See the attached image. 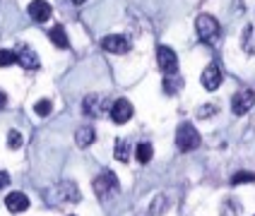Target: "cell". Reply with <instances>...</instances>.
Instances as JSON below:
<instances>
[{
	"instance_id": "cell-1",
	"label": "cell",
	"mask_w": 255,
	"mask_h": 216,
	"mask_svg": "<svg viewBox=\"0 0 255 216\" xmlns=\"http://www.w3.org/2000/svg\"><path fill=\"white\" fill-rule=\"evenodd\" d=\"M118 190H121V183H118V178H116L114 171H101L99 175L94 178V192H97V197H99L101 202L116 197Z\"/></svg>"
},
{
	"instance_id": "cell-2",
	"label": "cell",
	"mask_w": 255,
	"mask_h": 216,
	"mask_svg": "<svg viewBox=\"0 0 255 216\" xmlns=\"http://www.w3.org/2000/svg\"><path fill=\"white\" fill-rule=\"evenodd\" d=\"M176 146L181 151H193L200 146V135L193 123H181L176 130Z\"/></svg>"
},
{
	"instance_id": "cell-3",
	"label": "cell",
	"mask_w": 255,
	"mask_h": 216,
	"mask_svg": "<svg viewBox=\"0 0 255 216\" xmlns=\"http://www.w3.org/2000/svg\"><path fill=\"white\" fill-rule=\"evenodd\" d=\"M195 31H198L200 41L205 43H214L219 39V22L214 19L212 14H200L198 19H195Z\"/></svg>"
},
{
	"instance_id": "cell-4",
	"label": "cell",
	"mask_w": 255,
	"mask_h": 216,
	"mask_svg": "<svg viewBox=\"0 0 255 216\" xmlns=\"http://www.w3.org/2000/svg\"><path fill=\"white\" fill-rule=\"evenodd\" d=\"M156 65L164 74H176L178 72V56L171 46H159L156 48Z\"/></svg>"
},
{
	"instance_id": "cell-5",
	"label": "cell",
	"mask_w": 255,
	"mask_h": 216,
	"mask_svg": "<svg viewBox=\"0 0 255 216\" xmlns=\"http://www.w3.org/2000/svg\"><path fill=\"white\" fill-rule=\"evenodd\" d=\"M48 200L56 202V204H60V202H80V190H77L75 183L63 180V183H58V185L51 190Z\"/></svg>"
},
{
	"instance_id": "cell-6",
	"label": "cell",
	"mask_w": 255,
	"mask_h": 216,
	"mask_svg": "<svg viewBox=\"0 0 255 216\" xmlns=\"http://www.w3.org/2000/svg\"><path fill=\"white\" fill-rule=\"evenodd\" d=\"M82 111H85L87 115H92V118H101L106 111H111V103H109L106 96H101V94H89V96L82 101Z\"/></svg>"
},
{
	"instance_id": "cell-7",
	"label": "cell",
	"mask_w": 255,
	"mask_h": 216,
	"mask_svg": "<svg viewBox=\"0 0 255 216\" xmlns=\"http://www.w3.org/2000/svg\"><path fill=\"white\" fill-rule=\"evenodd\" d=\"M253 106H255V91L253 89L236 91L234 99H231V111H234V115H246Z\"/></svg>"
},
{
	"instance_id": "cell-8",
	"label": "cell",
	"mask_w": 255,
	"mask_h": 216,
	"mask_svg": "<svg viewBox=\"0 0 255 216\" xmlns=\"http://www.w3.org/2000/svg\"><path fill=\"white\" fill-rule=\"evenodd\" d=\"M111 120H114L116 125H126L128 120L135 115V108H132V103L128 99H116L114 103H111Z\"/></svg>"
},
{
	"instance_id": "cell-9",
	"label": "cell",
	"mask_w": 255,
	"mask_h": 216,
	"mask_svg": "<svg viewBox=\"0 0 255 216\" xmlns=\"http://www.w3.org/2000/svg\"><path fill=\"white\" fill-rule=\"evenodd\" d=\"M101 48L109 53H128L130 51V39L123 34H109L101 39Z\"/></svg>"
},
{
	"instance_id": "cell-10",
	"label": "cell",
	"mask_w": 255,
	"mask_h": 216,
	"mask_svg": "<svg viewBox=\"0 0 255 216\" xmlns=\"http://www.w3.org/2000/svg\"><path fill=\"white\" fill-rule=\"evenodd\" d=\"M200 82L202 86L207 89V91H214V89H219L222 84V68L217 65V63H210L205 70H202V77H200Z\"/></svg>"
},
{
	"instance_id": "cell-11",
	"label": "cell",
	"mask_w": 255,
	"mask_h": 216,
	"mask_svg": "<svg viewBox=\"0 0 255 216\" xmlns=\"http://www.w3.org/2000/svg\"><path fill=\"white\" fill-rule=\"evenodd\" d=\"M29 17L34 19V22H39V24H43V22H48L51 19V14H53V10H51V5L46 2V0H31L27 7Z\"/></svg>"
},
{
	"instance_id": "cell-12",
	"label": "cell",
	"mask_w": 255,
	"mask_h": 216,
	"mask_svg": "<svg viewBox=\"0 0 255 216\" xmlns=\"http://www.w3.org/2000/svg\"><path fill=\"white\" fill-rule=\"evenodd\" d=\"M5 207H7L12 214H22V212L29 209V197L24 192H10V195L5 197Z\"/></svg>"
},
{
	"instance_id": "cell-13",
	"label": "cell",
	"mask_w": 255,
	"mask_h": 216,
	"mask_svg": "<svg viewBox=\"0 0 255 216\" xmlns=\"http://www.w3.org/2000/svg\"><path fill=\"white\" fill-rule=\"evenodd\" d=\"M17 63H19L24 70H36V68H39V56H36L34 48L22 46V48L17 51Z\"/></svg>"
},
{
	"instance_id": "cell-14",
	"label": "cell",
	"mask_w": 255,
	"mask_h": 216,
	"mask_svg": "<svg viewBox=\"0 0 255 216\" xmlns=\"http://www.w3.org/2000/svg\"><path fill=\"white\" fill-rule=\"evenodd\" d=\"M94 137H97V132L92 125H82V128L75 132V144L80 146V149H87L89 144L94 142Z\"/></svg>"
},
{
	"instance_id": "cell-15",
	"label": "cell",
	"mask_w": 255,
	"mask_h": 216,
	"mask_svg": "<svg viewBox=\"0 0 255 216\" xmlns=\"http://www.w3.org/2000/svg\"><path fill=\"white\" fill-rule=\"evenodd\" d=\"M48 39H51V43H53L56 48H70V41H68V34H65V29L60 27V24H56V27H51V31H48Z\"/></svg>"
},
{
	"instance_id": "cell-16",
	"label": "cell",
	"mask_w": 255,
	"mask_h": 216,
	"mask_svg": "<svg viewBox=\"0 0 255 216\" xmlns=\"http://www.w3.org/2000/svg\"><path fill=\"white\" fill-rule=\"evenodd\" d=\"M161 86H164V91H166L169 96H173V94L183 86V79L178 77V72H176V74H166V77H164V82H161Z\"/></svg>"
},
{
	"instance_id": "cell-17",
	"label": "cell",
	"mask_w": 255,
	"mask_h": 216,
	"mask_svg": "<svg viewBox=\"0 0 255 216\" xmlns=\"http://www.w3.org/2000/svg\"><path fill=\"white\" fill-rule=\"evenodd\" d=\"M241 46H243V51H246V53H255V27L253 24H248V27L243 29Z\"/></svg>"
},
{
	"instance_id": "cell-18",
	"label": "cell",
	"mask_w": 255,
	"mask_h": 216,
	"mask_svg": "<svg viewBox=\"0 0 255 216\" xmlns=\"http://www.w3.org/2000/svg\"><path fill=\"white\" fill-rule=\"evenodd\" d=\"M154 156V146L149 142H140L137 144V149H135V158L140 161V163H149Z\"/></svg>"
},
{
	"instance_id": "cell-19",
	"label": "cell",
	"mask_w": 255,
	"mask_h": 216,
	"mask_svg": "<svg viewBox=\"0 0 255 216\" xmlns=\"http://www.w3.org/2000/svg\"><path fill=\"white\" fill-rule=\"evenodd\" d=\"M116 161H121V163H126L128 158H130V144H128V140H116Z\"/></svg>"
},
{
	"instance_id": "cell-20",
	"label": "cell",
	"mask_w": 255,
	"mask_h": 216,
	"mask_svg": "<svg viewBox=\"0 0 255 216\" xmlns=\"http://www.w3.org/2000/svg\"><path fill=\"white\" fill-rule=\"evenodd\" d=\"M34 111H36V115L46 118V115H51V111H53V103H51V99H41V101H36Z\"/></svg>"
},
{
	"instance_id": "cell-21",
	"label": "cell",
	"mask_w": 255,
	"mask_h": 216,
	"mask_svg": "<svg viewBox=\"0 0 255 216\" xmlns=\"http://www.w3.org/2000/svg\"><path fill=\"white\" fill-rule=\"evenodd\" d=\"M14 63H17V51L2 48L0 51V68H7V65H14Z\"/></svg>"
},
{
	"instance_id": "cell-22",
	"label": "cell",
	"mask_w": 255,
	"mask_h": 216,
	"mask_svg": "<svg viewBox=\"0 0 255 216\" xmlns=\"http://www.w3.org/2000/svg\"><path fill=\"white\" fill-rule=\"evenodd\" d=\"M241 183H255V173L241 171V173H236V175L231 178V185H241Z\"/></svg>"
},
{
	"instance_id": "cell-23",
	"label": "cell",
	"mask_w": 255,
	"mask_h": 216,
	"mask_svg": "<svg viewBox=\"0 0 255 216\" xmlns=\"http://www.w3.org/2000/svg\"><path fill=\"white\" fill-rule=\"evenodd\" d=\"M7 146H10V149H19V146H22V135H19L17 130H10V132H7Z\"/></svg>"
},
{
	"instance_id": "cell-24",
	"label": "cell",
	"mask_w": 255,
	"mask_h": 216,
	"mask_svg": "<svg viewBox=\"0 0 255 216\" xmlns=\"http://www.w3.org/2000/svg\"><path fill=\"white\" fill-rule=\"evenodd\" d=\"M214 111H217L214 106H202V108L198 111V115H200V118H210V115H212Z\"/></svg>"
},
{
	"instance_id": "cell-25",
	"label": "cell",
	"mask_w": 255,
	"mask_h": 216,
	"mask_svg": "<svg viewBox=\"0 0 255 216\" xmlns=\"http://www.w3.org/2000/svg\"><path fill=\"white\" fill-rule=\"evenodd\" d=\"M7 183H10V175H7L5 171H0V190H2V187L7 185Z\"/></svg>"
},
{
	"instance_id": "cell-26",
	"label": "cell",
	"mask_w": 255,
	"mask_h": 216,
	"mask_svg": "<svg viewBox=\"0 0 255 216\" xmlns=\"http://www.w3.org/2000/svg\"><path fill=\"white\" fill-rule=\"evenodd\" d=\"M5 106H7V96H5V91L0 89V111H2Z\"/></svg>"
},
{
	"instance_id": "cell-27",
	"label": "cell",
	"mask_w": 255,
	"mask_h": 216,
	"mask_svg": "<svg viewBox=\"0 0 255 216\" xmlns=\"http://www.w3.org/2000/svg\"><path fill=\"white\" fill-rule=\"evenodd\" d=\"M72 2H75V5H82V2H85V0H72Z\"/></svg>"
},
{
	"instance_id": "cell-28",
	"label": "cell",
	"mask_w": 255,
	"mask_h": 216,
	"mask_svg": "<svg viewBox=\"0 0 255 216\" xmlns=\"http://www.w3.org/2000/svg\"><path fill=\"white\" fill-rule=\"evenodd\" d=\"M70 216H75V214H70Z\"/></svg>"
}]
</instances>
